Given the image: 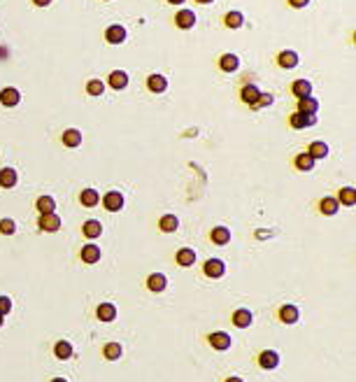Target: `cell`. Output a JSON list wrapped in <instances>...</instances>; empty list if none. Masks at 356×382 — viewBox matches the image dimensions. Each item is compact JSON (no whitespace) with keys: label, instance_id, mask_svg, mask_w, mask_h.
Segmentation results:
<instances>
[{"label":"cell","instance_id":"cell-23","mask_svg":"<svg viewBox=\"0 0 356 382\" xmlns=\"http://www.w3.org/2000/svg\"><path fill=\"white\" fill-rule=\"evenodd\" d=\"M61 140H63L65 147H80L82 145V133L77 131V128H68V131L61 135Z\"/></svg>","mask_w":356,"mask_h":382},{"label":"cell","instance_id":"cell-22","mask_svg":"<svg viewBox=\"0 0 356 382\" xmlns=\"http://www.w3.org/2000/svg\"><path fill=\"white\" fill-rule=\"evenodd\" d=\"M210 238H212L214 245H228V240H231V231H228L226 226H217V229H212Z\"/></svg>","mask_w":356,"mask_h":382},{"label":"cell","instance_id":"cell-26","mask_svg":"<svg viewBox=\"0 0 356 382\" xmlns=\"http://www.w3.org/2000/svg\"><path fill=\"white\" fill-rule=\"evenodd\" d=\"M168 285V280L165 275H161V273H154V275L147 277V287H149V292H163Z\"/></svg>","mask_w":356,"mask_h":382},{"label":"cell","instance_id":"cell-38","mask_svg":"<svg viewBox=\"0 0 356 382\" xmlns=\"http://www.w3.org/2000/svg\"><path fill=\"white\" fill-rule=\"evenodd\" d=\"M14 231H17V224L12 222V219H2V222H0V233H2V235H12Z\"/></svg>","mask_w":356,"mask_h":382},{"label":"cell","instance_id":"cell-34","mask_svg":"<svg viewBox=\"0 0 356 382\" xmlns=\"http://www.w3.org/2000/svg\"><path fill=\"white\" fill-rule=\"evenodd\" d=\"M103 354H105V359H110V361H116V359L121 356V345H119V343H107V345L103 347Z\"/></svg>","mask_w":356,"mask_h":382},{"label":"cell","instance_id":"cell-17","mask_svg":"<svg viewBox=\"0 0 356 382\" xmlns=\"http://www.w3.org/2000/svg\"><path fill=\"white\" fill-rule=\"evenodd\" d=\"M80 203L84 205V207H96V205L100 203V196L96 189H84L80 194Z\"/></svg>","mask_w":356,"mask_h":382},{"label":"cell","instance_id":"cell-31","mask_svg":"<svg viewBox=\"0 0 356 382\" xmlns=\"http://www.w3.org/2000/svg\"><path fill=\"white\" fill-rule=\"evenodd\" d=\"M294 163H296V168H298V170H305V173L314 168V159H312V156L307 154V151H303V154H298V156L294 159Z\"/></svg>","mask_w":356,"mask_h":382},{"label":"cell","instance_id":"cell-30","mask_svg":"<svg viewBox=\"0 0 356 382\" xmlns=\"http://www.w3.org/2000/svg\"><path fill=\"white\" fill-rule=\"evenodd\" d=\"M54 354L58 356L61 361H65V359H70L72 356V345L68 343V340H58V343L54 345Z\"/></svg>","mask_w":356,"mask_h":382},{"label":"cell","instance_id":"cell-5","mask_svg":"<svg viewBox=\"0 0 356 382\" xmlns=\"http://www.w3.org/2000/svg\"><path fill=\"white\" fill-rule=\"evenodd\" d=\"M105 40L110 45H121L126 40V28L121 24H112V26L105 30Z\"/></svg>","mask_w":356,"mask_h":382},{"label":"cell","instance_id":"cell-37","mask_svg":"<svg viewBox=\"0 0 356 382\" xmlns=\"http://www.w3.org/2000/svg\"><path fill=\"white\" fill-rule=\"evenodd\" d=\"M103 91H105V84H103V82L89 80V84H86V93H89V96H100Z\"/></svg>","mask_w":356,"mask_h":382},{"label":"cell","instance_id":"cell-47","mask_svg":"<svg viewBox=\"0 0 356 382\" xmlns=\"http://www.w3.org/2000/svg\"><path fill=\"white\" fill-rule=\"evenodd\" d=\"M2 320H5V317H2V315H0V326H2Z\"/></svg>","mask_w":356,"mask_h":382},{"label":"cell","instance_id":"cell-14","mask_svg":"<svg viewBox=\"0 0 356 382\" xmlns=\"http://www.w3.org/2000/svg\"><path fill=\"white\" fill-rule=\"evenodd\" d=\"M277 65L279 68H284V70H291L298 65V54L296 52H282L277 56Z\"/></svg>","mask_w":356,"mask_h":382},{"label":"cell","instance_id":"cell-19","mask_svg":"<svg viewBox=\"0 0 356 382\" xmlns=\"http://www.w3.org/2000/svg\"><path fill=\"white\" fill-rule=\"evenodd\" d=\"M17 170L14 168H2L0 170V187L2 189H12L17 184Z\"/></svg>","mask_w":356,"mask_h":382},{"label":"cell","instance_id":"cell-35","mask_svg":"<svg viewBox=\"0 0 356 382\" xmlns=\"http://www.w3.org/2000/svg\"><path fill=\"white\" fill-rule=\"evenodd\" d=\"M340 203L342 205H352L356 203V189L354 187H345V189H340Z\"/></svg>","mask_w":356,"mask_h":382},{"label":"cell","instance_id":"cell-2","mask_svg":"<svg viewBox=\"0 0 356 382\" xmlns=\"http://www.w3.org/2000/svg\"><path fill=\"white\" fill-rule=\"evenodd\" d=\"M37 226L47 233H54L61 229V217L56 212H49V214H40V219H37Z\"/></svg>","mask_w":356,"mask_h":382},{"label":"cell","instance_id":"cell-25","mask_svg":"<svg viewBox=\"0 0 356 382\" xmlns=\"http://www.w3.org/2000/svg\"><path fill=\"white\" fill-rule=\"evenodd\" d=\"M307 154H310V156H312L314 161H317V159H326V156H329V145L321 143V140H317V143H312V145H310Z\"/></svg>","mask_w":356,"mask_h":382},{"label":"cell","instance_id":"cell-33","mask_svg":"<svg viewBox=\"0 0 356 382\" xmlns=\"http://www.w3.org/2000/svg\"><path fill=\"white\" fill-rule=\"evenodd\" d=\"M223 24L228 28H240L245 24V17H242V12H228L226 17H223Z\"/></svg>","mask_w":356,"mask_h":382},{"label":"cell","instance_id":"cell-20","mask_svg":"<svg viewBox=\"0 0 356 382\" xmlns=\"http://www.w3.org/2000/svg\"><path fill=\"white\" fill-rule=\"evenodd\" d=\"M238 65H240V61H238L235 54H223L221 59H219V68H221L223 72H235Z\"/></svg>","mask_w":356,"mask_h":382},{"label":"cell","instance_id":"cell-32","mask_svg":"<svg viewBox=\"0 0 356 382\" xmlns=\"http://www.w3.org/2000/svg\"><path fill=\"white\" fill-rule=\"evenodd\" d=\"M82 231H84L86 238H98L100 233H103V224L96 222V219H89V222L84 224V229H82Z\"/></svg>","mask_w":356,"mask_h":382},{"label":"cell","instance_id":"cell-9","mask_svg":"<svg viewBox=\"0 0 356 382\" xmlns=\"http://www.w3.org/2000/svg\"><path fill=\"white\" fill-rule=\"evenodd\" d=\"M19 100H21V93H19V89H14V87H7V89L0 91V103L5 107L19 105Z\"/></svg>","mask_w":356,"mask_h":382},{"label":"cell","instance_id":"cell-42","mask_svg":"<svg viewBox=\"0 0 356 382\" xmlns=\"http://www.w3.org/2000/svg\"><path fill=\"white\" fill-rule=\"evenodd\" d=\"M52 0H33V5H37V7H47Z\"/></svg>","mask_w":356,"mask_h":382},{"label":"cell","instance_id":"cell-7","mask_svg":"<svg viewBox=\"0 0 356 382\" xmlns=\"http://www.w3.org/2000/svg\"><path fill=\"white\" fill-rule=\"evenodd\" d=\"M203 270H205V275L207 277H214V280H217V277H221L223 273H226V266H223L221 259H207Z\"/></svg>","mask_w":356,"mask_h":382},{"label":"cell","instance_id":"cell-4","mask_svg":"<svg viewBox=\"0 0 356 382\" xmlns=\"http://www.w3.org/2000/svg\"><path fill=\"white\" fill-rule=\"evenodd\" d=\"M103 205H105V210H110V212L121 210V207H124V196H121V191H107L105 198H103Z\"/></svg>","mask_w":356,"mask_h":382},{"label":"cell","instance_id":"cell-11","mask_svg":"<svg viewBox=\"0 0 356 382\" xmlns=\"http://www.w3.org/2000/svg\"><path fill=\"white\" fill-rule=\"evenodd\" d=\"M147 89L154 91V93H163V91L168 89V80L163 75H149L147 77Z\"/></svg>","mask_w":356,"mask_h":382},{"label":"cell","instance_id":"cell-6","mask_svg":"<svg viewBox=\"0 0 356 382\" xmlns=\"http://www.w3.org/2000/svg\"><path fill=\"white\" fill-rule=\"evenodd\" d=\"M210 345L214 347V350H219V352H223V350H228L231 347V340L233 338L228 336V333H223V331H214V333H210Z\"/></svg>","mask_w":356,"mask_h":382},{"label":"cell","instance_id":"cell-39","mask_svg":"<svg viewBox=\"0 0 356 382\" xmlns=\"http://www.w3.org/2000/svg\"><path fill=\"white\" fill-rule=\"evenodd\" d=\"M266 105H273V96H270V93H261L258 100L254 103V110H258V107H266Z\"/></svg>","mask_w":356,"mask_h":382},{"label":"cell","instance_id":"cell-21","mask_svg":"<svg viewBox=\"0 0 356 382\" xmlns=\"http://www.w3.org/2000/svg\"><path fill=\"white\" fill-rule=\"evenodd\" d=\"M82 261L84 264H98V259H100V249L96 247V245H84L82 247Z\"/></svg>","mask_w":356,"mask_h":382},{"label":"cell","instance_id":"cell-40","mask_svg":"<svg viewBox=\"0 0 356 382\" xmlns=\"http://www.w3.org/2000/svg\"><path fill=\"white\" fill-rule=\"evenodd\" d=\"M9 310H12V301H9L7 296H0V315L5 317Z\"/></svg>","mask_w":356,"mask_h":382},{"label":"cell","instance_id":"cell-24","mask_svg":"<svg viewBox=\"0 0 356 382\" xmlns=\"http://www.w3.org/2000/svg\"><path fill=\"white\" fill-rule=\"evenodd\" d=\"M177 264H179V266H184V268L193 266V264H196V252H193L191 247L179 249V252H177Z\"/></svg>","mask_w":356,"mask_h":382},{"label":"cell","instance_id":"cell-29","mask_svg":"<svg viewBox=\"0 0 356 382\" xmlns=\"http://www.w3.org/2000/svg\"><path fill=\"white\" fill-rule=\"evenodd\" d=\"M35 207H37V212H40V214H49V212L56 210V203H54L52 196H40V198H37V203H35Z\"/></svg>","mask_w":356,"mask_h":382},{"label":"cell","instance_id":"cell-44","mask_svg":"<svg viewBox=\"0 0 356 382\" xmlns=\"http://www.w3.org/2000/svg\"><path fill=\"white\" fill-rule=\"evenodd\" d=\"M168 2H172V5H182L184 0H168Z\"/></svg>","mask_w":356,"mask_h":382},{"label":"cell","instance_id":"cell-16","mask_svg":"<svg viewBox=\"0 0 356 382\" xmlns=\"http://www.w3.org/2000/svg\"><path fill=\"white\" fill-rule=\"evenodd\" d=\"M96 315H98L100 322H114V317H116L114 303H100L98 310H96Z\"/></svg>","mask_w":356,"mask_h":382},{"label":"cell","instance_id":"cell-28","mask_svg":"<svg viewBox=\"0 0 356 382\" xmlns=\"http://www.w3.org/2000/svg\"><path fill=\"white\" fill-rule=\"evenodd\" d=\"M233 324L238 329H247L251 324V312L249 310H235L233 312Z\"/></svg>","mask_w":356,"mask_h":382},{"label":"cell","instance_id":"cell-18","mask_svg":"<svg viewBox=\"0 0 356 382\" xmlns=\"http://www.w3.org/2000/svg\"><path fill=\"white\" fill-rule=\"evenodd\" d=\"M291 93L296 98H305V96H312V84L307 80H296L291 84Z\"/></svg>","mask_w":356,"mask_h":382},{"label":"cell","instance_id":"cell-3","mask_svg":"<svg viewBox=\"0 0 356 382\" xmlns=\"http://www.w3.org/2000/svg\"><path fill=\"white\" fill-rule=\"evenodd\" d=\"M175 24H177V28H182V30H189V28L196 26V14H193L191 9H179L177 14H175Z\"/></svg>","mask_w":356,"mask_h":382},{"label":"cell","instance_id":"cell-12","mask_svg":"<svg viewBox=\"0 0 356 382\" xmlns=\"http://www.w3.org/2000/svg\"><path fill=\"white\" fill-rule=\"evenodd\" d=\"M298 308L296 305H291V303H286V305H282L279 308V320L284 322V324H296L298 322Z\"/></svg>","mask_w":356,"mask_h":382},{"label":"cell","instance_id":"cell-13","mask_svg":"<svg viewBox=\"0 0 356 382\" xmlns=\"http://www.w3.org/2000/svg\"><path fill=\"white\" fill-rule=\"evenodd\" d=\"M319 110V100L312 96H305V98H298V112H305V115H317Z\"/></svg>","mask_w":356,"mask_h":382},{"label":"cell","instance_id":"cell-45","mask_svg":"<svg viewBox=\"0 0 356 382\" xmlns=\"http://www.w3.org/2000/svg\"><path fill=\"white\" fill-rule=\"evenodd\" d=\"M196 2H200V5H210L212 0H196Z\"/></svg>","mask_w":356,"mask_h":382},{"label":"cell","instance_id":"cell-1","mask_svg":"<svg viewBox=\"0 0 356 382\" xmlns=\"http://www.w3.org/2000/svg\"><path fill=\"white\" fill-rule=\"evenodd\" d=\"M317 124V117L314 115H305V112H294L289 117V126L296 128V131H303V128H310V126Z\"/></svg>","mask_w":356,"mask_h":382},{"label":"cell","instance_id":"cell-43","mask_svg":"<svg viewBox=\"0 0 356 382\" xmlns=\"http://www.w3.org/2000/svg\"><path fill=\"white\" fill-rule=\"evenodd\" d=\"M226 382H242V378H228Z\"/></svg>","mask_w":356,"mask_h":382},{"label":"cell","instance_id":"cell-10","mask_svg":"<svg viewBox=\"0 0 356 382\" xmlns=\"http://www.w3.org/2000/svg\"><path fill=\"white\" fill-rule=\"evenodd\" d=\"M258 96H261V91H258L256 84H245V87H242V91H240V98L249 107H254V103L258 100Z\"/></svg>","mask_w":356,"mask_h":382},{"label":"cell","instance_id":"cell-46","mask_svg":"<svg viewBox=\"0 0 356 382\" xmlns=\"http://www.w3.org/2000/svg\"><path fill=\"white\" fill-rule=\"evenodd\" d=\"M52 382H68V380H65V378H54Z\"/></svg>","mask_w":356,"mask_h":382},{"label":"cell","instance_id":"cell-36","mask_svg":"<svg viewBox=\"0 0 356 382\" xmlns=\"http://www.w3.org/2000/svg\"><path fill=\"white\" fill-rule=\"evenodd\" d=\"M319 207H321V212L330 217V214H335L340 210V203H338V198H324Z\"/></svg>","mask_w":356,"mask_h":382},{"label":"cell","instance_id":"cell-15","mask_svg":"<svg viewBox=\"0 0 356 382\" xmlns=\"http://www.w3.org/2000/svg\"><path fill=\"white\" fill-rule=\"evenodd\" d=\"M110 87H112L114 91L126 89V87H128V75H126L124 70H114V72H110Z\"/></svg>","mask_w":356,"mask_h":382},{"label":"cell","instance_id":"cell-8","mask_svg":"<svg viewBox=\"0 0 356 382\" xmlns=\"http://www.w3.org/2000/svg\"><path fill=\"white\" fill-rule=\"evenodd\" d=\"M258 364H261V368H266V371H273V368L279 366V354H277L275 350H266V352L258 354Z\"/></svg>","mask_w":356,"mask_h":382},{"label":"cell","instance_id":"cell-41","mask_svg":"<svg viewBox=\"0 0 356 382\" xmlns=\"http://www.w3.org/2000/svg\"><path fill=\"white\" fill-rule=\"evenodd\" d=\"M307 2H310V0H289V5H291V7H296V9L307 7Z\"/></svg>","mask_w":356,"mask_h":382},{"label":"cell","instance_id":"cell-27","mask_svg":"<svg viewBox=\"0 0 356 382\" xmlns=\"http://www.w3.org/2000/svg\"><path fill=\"white\" fill-rule=\"evenodd\" d=\"M177 226H179V222L175 214H165V217H161V222H159V229L163 233H175Z\"/></svg>","mask_w":356,"mask_h":382}]
</instances>
